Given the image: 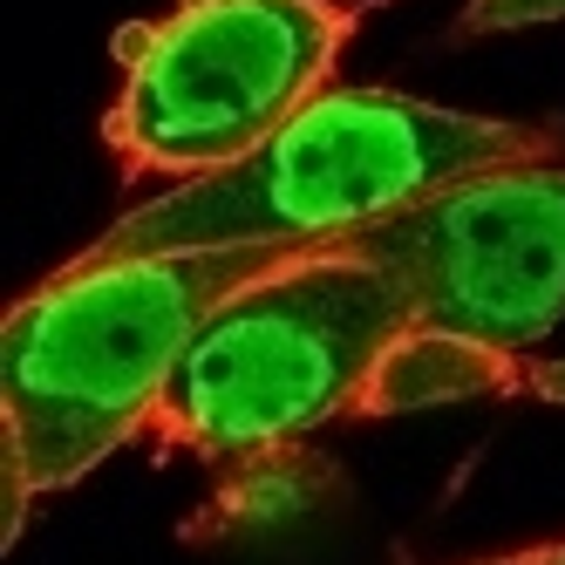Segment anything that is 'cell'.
Masks as SVG:
<instances>
[{"label":"cell","mask_w":565,"mask_h":565,"mask_svg":"<svg viewBox=\"0 0 565 565\" xmlns=\"http://www.w3.org/2000/svg\"><path fill=\"white\" fill-rule=\"evenodd\" d=\"M354 14L334 0H171L116 34L103 143L124 178H205L328 89Z\"/></svg>","instance_id":"277c9868"},{"label":"cell","mask_w":565,"mask_h":565,"mask_svg":"<svg viewBox=\"0 0 565 565\" xmlns=\"http://www.w3.org/2000/svg\"><path fill=\"white\" fill-rule=\"evenodd\" d=\"M334 246L402 279L409 328L518 354L565 313V164L518 157L470 171Z\"/></svg>","instance_id":"5b68a950"},{"label":"cell","mask_w":565,"mask_h":565,"mask_svg":"<svg viewBox=\"0 0 565 565\" xmlns=\"http://www.w3.org/2000/svg\"><path fill=\"white\" fill-rule=\"evenodd\" d=\"M518 388H532L545 402H565V361H524L518 369Z\"/></svg>","instance_id":"ba28073f"},{"label":"cell","mask_w":565,"mask_h":565,"mask_svg":"<svg viewBox=\"0 0 565 565\" xmlns=\"http://www.w3.org/2000/svg\"><path fill=\"white\" fill-rule=\"evenodd\" d=\"M545 150L552 130L504 124V116L436 109L395 89H320L294 124H279L238 164L171 184L62 266L232 246H328L354 225L416 205L436 184Z\"/></svg>","instance_id":"6da1fadb"},{"label":"cell","mask_w":565,"mask_h":565,"mask_svg":"<svg viewBox=\"0 0 565 565\" xmlns=\"http://www.w3.org/2000/svg\"><path fill=\"white\" fill-rule=\"evenodd\" d=\"M463 565H565V539L524 545V552H491V558H463Z\"/></svg>","instance_id":"9c48e42d"},{"label":"cell","mask_w":565,"mask_h":565,"mask_svg":"<svg viewBox=\"0 0 565 565\" xmlns=\"http://www.w3.org/2000/svg\"><path fill=\"white\" fill-rule=\"evenodd\" d=\"M409 328L402 279L348 259L334 238L232 294L157 395L150 429L212 463H246L361 409L388 348Z\"/></svg>","instance_id":"3957f363"},{"label":"cell","mask_w":565,"mask_h":565,"mask_svg":"<svg viewBox=\"0 0 565 565\" xmlns=\"http://www.w3.org/2000/svg\"><path fill=\"white\" fill-rule=\"evenodd\" d=\"M518 369H524L518 354L477 348V341H457V334L402 328V341L388 348L375 382L361 388L354 416H395V409H429V402H463V395L518 388Z\"/></svg>","instance_id":"8992f818"},{"label":"cell","mask_w":565,"mask_h":565,"mask_svg":"<svg viewBox=\"0 0 565 565\" xmlns=\"http://www.w3.org/2000/svg\"><path fill=\"white\" fill-rule=\"evenodd\" d=\"M294 253L300 246H232L62 266L14 300L0 328V402L28 491H62L130 443L157 416L198 328Z\"/></svg>","instance_id":"7a4b0ae2"},{"label":"cell","mask_w":565,"mask_h":565,"mask_svg":"<svg viewBox=\"0 0 565 565\" xmlns=\"http://www.w3.org/2000/svg\"><path fill=\"white\" fill-rule=\"evenodd\" d=\"M539 21H565V0H470L463 8V34H511V28H539Z\"/></svg>","instance_id":"52a82bcc"}]
</instances>
